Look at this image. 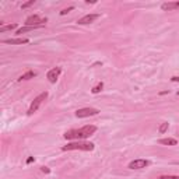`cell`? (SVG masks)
<instances>
[{
    "label": "cell",
    "instance_id": "obj_1",
    "mask_svg": "<svg viewBox=\"0 0 179 179\" xmlns=\"http://www.w3.org/2000/svg\"><path fill=\"white\" fill-rule=\"evenodd\" d=\"M95 132H97V127H95L94 125H87V126H83L81 129L67 130V132L63 134V137L66 140H84V139H87V137L92 136Z\"/></svg>",
    "mask_w": 179,
    "mask_h": 179
},
{
    "label": "cell",
    "instance_id": "obj_2",
    "mask_svg": "<svg viewBox=\"0 0 179 179\" xmlns=\"http://www.w3.org/2000/svg\"><path fill=\"white\" fill-rule=\"evenodd\" d=\"M94 143L83 141V140H76L73 143H69L67 146L62 147V151H71V150H81V151H92L94 150Z\"/></svg>",
    "mask_w": 179,
    "mask_h": 179
},
{
    "label": "cell",
    "instance_id": "obj_3",
    "mask_svg": "<svg viewBox=\"0 0 179 179\" xmlns=\"http://www.w3.org/2000/svg\"><path fill=\"white\" fill-rule=\"evenodd\" d=\"M46 98H48V92H46V91H45V92H41V94L38 95V97L35 98L34 101H32L31 106H29V109H28V116L34 115V113L38 111V108L42 105V102H43L45 100H46Z\"/></svg>",
    "mask_w": 179,
    "mask_h": 179
},
{
    "label": "cell",
    "instance_id": "obj_4",
    "mask_svg": "<svg viewBox=\"0 0 179 179\" xmlns=\"http://www.w3.org/2000/svg\"><path fill=\"white\" fill-rule=\"evenodd\" d=\"M48 18L45 17V18H42V17H39L38 14H34V16H29L28 18L25 20V25L27 27H38V28H41V27H43L45 24H46Z\"/></svg>",
    "mask_w": 179,
    "mask_h": 179
},
{
    "label": "cell",
    "instance_id": "obj_5",
    "mask_svg": "<svg viewBox=\"0 0 179 179\" xmlns=\"http://www.w3.org/2000/svg\"><path fill=\"white\" fill-rule=\"evenodd\" d=\"M100 113V111L95 108H81L79 111H76V116L77 118H88V116H95Z\"/></svg>",
    "mask_w": 179,
    "mask_h": 179
},
{
    "label": "cell",
    "instance_id": "obj_6",
    "mask_svg": "<svg viewBox=\"0 0 179 179\" xmlns=\"http://www.w3.org/2000/svg\"><path fill=\"white\" fill-rule=\"evenodd\" d=\"M150 165V161L148 160H143V158H139V160H134L129 164V169H143L146 166Z\"/></svg>",
    "mask_w": 179,
    "mask_h": 179
},
{
    "label": "cell",
    "instance_id": "obj_7",
    "mask_svg": "<svg viewBox=\"0 0 179 179\" xmlns=\"http://www.w3.org/2000/svg\"><path fill=\"white\" fill-rule=\"evenodd\" d=\"M60 73H62V69H60V67H53V69H50V70L48 71L46 79L49 80V83L55 84L56 80H58V77L60 76Z\"/></svg>",
    "mask_w": 179,
    "mask_h": 179
},
{
    "label": "cell",
    "instance_id": "obj_8",
    "mask_svg": "<svg viewBox=\"0 0 179 179\" xmlns=\"http://www.w3.org/2000/svg\"><path fill=\"white\" fill-rule=\"evenodd\" d=\"M98 18H100V14H87V16L79 18L77 24H80V25H87V24L94 23L95 20H98Z\"/></svg>",
    "mask_w": 179,
    "mask_h": 179
},
{
    "label": "cell",
    "instance_id": "obj_9",
    "mask_svg": "<svg viewBox=\"0 0 179 179\" xmlns=\"http://www.w3.org/2000/svg\"><path fill=\"white\" fill-rule=\"evenodd\" d=\"M29 39L27 38H14V39H3V43H10V45H24L28 43Z\"/></svg>",
    "mask_w": 179,
    "mask_h": 179
},
{
    "label": "cell",
    "instance_id": "obj_10",
    "mask_svg": "<svg viewBox=\"0 0 179 179\" xmlns=\"http://www.w3.org/2000/svg\"><path fill=\"white\" fill-rule=\"evenodd\" d=\"M164 11H171V10H178L179 8V2H171V3H164L161 6Z\"/></svg>",
    "mask_w": 179,
    "mask_h": 179
},
{
    "label": "cell",
    "instance_id": "obj_11",
    "mask_svg": "<svg viewBox=\"0 0 179 179\" xmlns=\"http://www.w3.org/2000/svg\"><path fill=\"white\" fill-rule=\"evenodd\" d=\"M158 144L161 146H176L178 144V140L176 139H160L158 140Z\"/></svg>",
    "mask_w": 179,
    "mask_h": 179
},
{
    "label": "cell",
    "instance_id": "obj_12",
    "mask_svg": "<svg viewBox=\"0 0 179 179\" xmlns=\"http://www.w3.org/2000/svg\"><path fill=\"white\" fill-rule=\"evenodd\" d=\"M37 76V73L35 71H27V73H24L21 77L18 79V81H23V80H31V79H34V77Z\"/></svg>",
    "mask_w": 179,
    "mask_h": 179
},
{
    "label": "cell",
    "instance_id": "obj_13",
    "mask_svg": "<svg viewBox=\"0 0 179 179\" xmlns=\"http://www.w3.org/2000/svg\"><path fill=\"white\" fill-rule=\"evenodd\" d=\"M17 24H8V25H2L0 27V32H6V31H11V29H16Z\"/></svg>",
    "mask_w": 179,
    "mask_h": 179
},
{
    "label": "cell",
    "instance_id": "obj_14",
    "mask_svg": "<svg viewBox=\"0 0 179 179\" xmlns=\"http://www.w3.org/2000/svg\"><path fill=\"white\" fill-rule=\"evenodd\" d=\"M168 127H169V123H168V122H162V123H161V126L158 127V132L162 134V133H165L166 130H168Z\"/></svg>",
    "mask_w": 179,
    "mask_h": 179
},
{
    "label": "cell",
    "instance_id": "obj_15",
    "mask_svg": "<svg viewBox=\"0 0 179 179\" xmlns=\"http://www.w3.org/2000/svg\"><path fill=\"white\" fill-rule=\"evenodd\" d=\"M102 88H104V84H102V83H98L95 87H92L91 91H92V94H98L100 91H102Z\"/></svg>",
    "mask_w": 179,
    "mask_h": 179
},
{
    "label": "cell",
    "instance_id": "obj_16",
    "mask_svg": "<svg viewBox=\"0 0 179 179\" xmlns=\"http://www.w3.org/2000/svg\"><path fill=\"white\" fill-rule=\"evenodd\" d=\"M38 27H24V28H20L18 31H17V34H24V32L27 31H32V29H37Z\"/></svg>",
    "mask_w": 179,
    "mask_h": 179
},
{
    "label": "cell",
    "instance_id": "obj_17",
    "mask_svg": "<svg viewBox=\"0 0 179 179\" xmlns=\"http://www.w3.org/2000/svg\"><path fill=\"white\" fill-rule=\"evenodd\" d=\"M158 179H179V175H161Z\"/></svg>",
    "mask_w": 179,
    "mask_h": 179
},
{
    "label": "cell",
    "instance_id": "obj_18",
    "mask_svg": "<svg viewBox=\"0 0 179 179\" xmlns=\"http://www.w3.org/2000/svg\"><path fill=\"white\" fill-rule=\"evenodd\" d=\"M35 3V0H29V2H27V3H24V4L21 6V8H27V7H29V6H32Z\"/></svg>",
    "mask_w": 179,
    "mask_h": 179
},
{
    "label": "cell",
    "instance_id": "obj_19",
    "mask_svg": "<svg viewBox=\"0 0 179 179\" xmlns=\"http://www.w3.org/2000/svg\"><path fill=\"white\" fill-rule=\"evenodd\" d=\"M71 10H73V7H69V8H64V10H62V11H60V14H62V16H64V14H67V13H69V11H71Z\"/></svg>",
    "mask_w": 179,
    "mask_h": 179
},
{
    "label": "cell",
    "instance_id": "obj_20",
    "mask_svg": "<svg viewBox=\"0 0 179 179\" xmlns=\"http://www.w3.org/2000/svg\"><path fill=\"white\" fill-rule=\"evenodd\" d=\"M42 171H43V172H46V174H49V172H50V171H49V168H46V166H42Z\"/></svg>",
    "mask_w": 179,
    "mask_h": 179
},
{
    "label": "cell",
    "instance_id": "obj_21",
    "mask_svg": "<svg viewBox=\"0 0 179 179\" xmlns=\"http://www.w3.org/2000/svg\"><path fill=\"white\" fill-rule=\"evenodd\" d=\"M32 161H34V158H32V157H29V158H28V160H27V164H31V162H32Z\"/></svg>",
    "mask_w": 179,
    "mask_h": 179
},
{
    "label": "cell",
    "instance_id": "obj_22",
    "mask_svg": "<svg viewBox=\"0 0 179 179\" xmlns=\"http://www.w3.org/2000/svg\"><path fill=\"white\" fill-rule=\"evenodd\" d=\"M172 81L178 83V81H179V77H176V76H175V77H172Z\"/></svg>",
    "mask_w": 179,
    "mask_h": 179
},
{
    "label": "cell",
    "instance_id": "obj_23",
    "mask_svg": "<svg viewBox=\"0 0 179 179\" xmlns=\"http://www.w3.org/2000/svg\"><path fill=\"white\" fill-rule=\"evenodd\" d=\"M178 95H179V91H178Z\"/></svg>",
    "mask_w": 179,
    "mask_h": 179
}]
</instances>
